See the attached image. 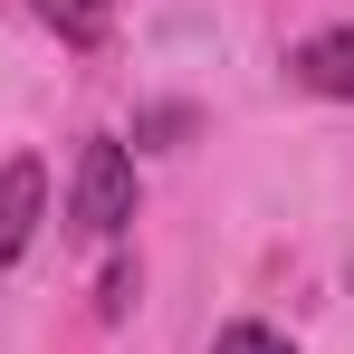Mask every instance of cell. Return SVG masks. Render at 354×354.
I'll return each instance as SVG.
<instances>
[{
  "mask_svg": "<svg viewBox=\"0 0 354 354\" xmlns=\"http://www.w3.org/2000/svg\"><path fill=\"white\" fill-rule=\"evenodd\" d=\"M124 221H134V153H124L115 134H96V144H77L67 230H77V239H124Z\"/></svg>",
  "mask_w": 354,
  "mask_h": 354,
  "instance_id": "obj_1",
  "label": "cell"
},
{
  "mask_svg": "<svg viewBox=\"0 0 354 354\" xmlns=\"http://www.w3.org/2000/svg\"><path fill=\"white\" fill-rule=\"evenodd\" d=\"M39 221H48V163H39V153H10V163H0V278L29 259Z\"/></svg>",
  "mask_w": 354,
  "mask_h": 354,
  "instance_id": "obj_2",
  "label": "cell"
},
{
  "mask_svg": "<svg viewBox=\"0 0 354 354\" xmlns=\"http://www.w3.org/2000/svg\"><path fill=\"white\" fill-rule=\"evenodd\" d=\"M288 77L306 86V96H345V106H354V29L297 39V48H288Z\"/></svg>",
  "mask_w": 354,
  "mask_h": 354,
  "instance_id": "obj_3",
  "label": "cell"
},
{
  "mask_svg": "<svg viewBox=\"0 0 354 354\" xmlns=\"http://www.w3.org/2000/svg\"><path fill=\"white\" fill-rule=\"evenodd\" d=\"M29 10H39V29H58L67 48H96L115 29V0H29Z\"/></svg>",
  "mask_w": 354,
  "mask_h": 354,
  "instance_id": "obj_4",
  "label": "cell"
},
{
  "mask_svg": "<svg viewBox=\"0 0 354 354\" xmlns=\"http://www.w3.org/2000/svg\"><path fill=\"white\" fill-rule=\"evenodd\" d=\"M211 354H288V335H278V326H259V316H239V326L211 335Z\"/></svg>",
  "mask_w": 354,
  "mask_h": 354,
  "instance_id": "obj_5",
  "label": "cell"
},
{
  "mask_svg": "<svg viewBox=\"0 0 354 354\" xmlns=\"http://www.w3.org/2000/svg\"><path fill=\"white\" fill-rule=\"evenodd\" d=\"M134 306V268H106V297H96V316H124Z\"/></svg>",
  "mask_w": 354,
  "mask_h": 354,
  "instance_id": "obj_6",
  "label": "cell"
}]
</instances>
